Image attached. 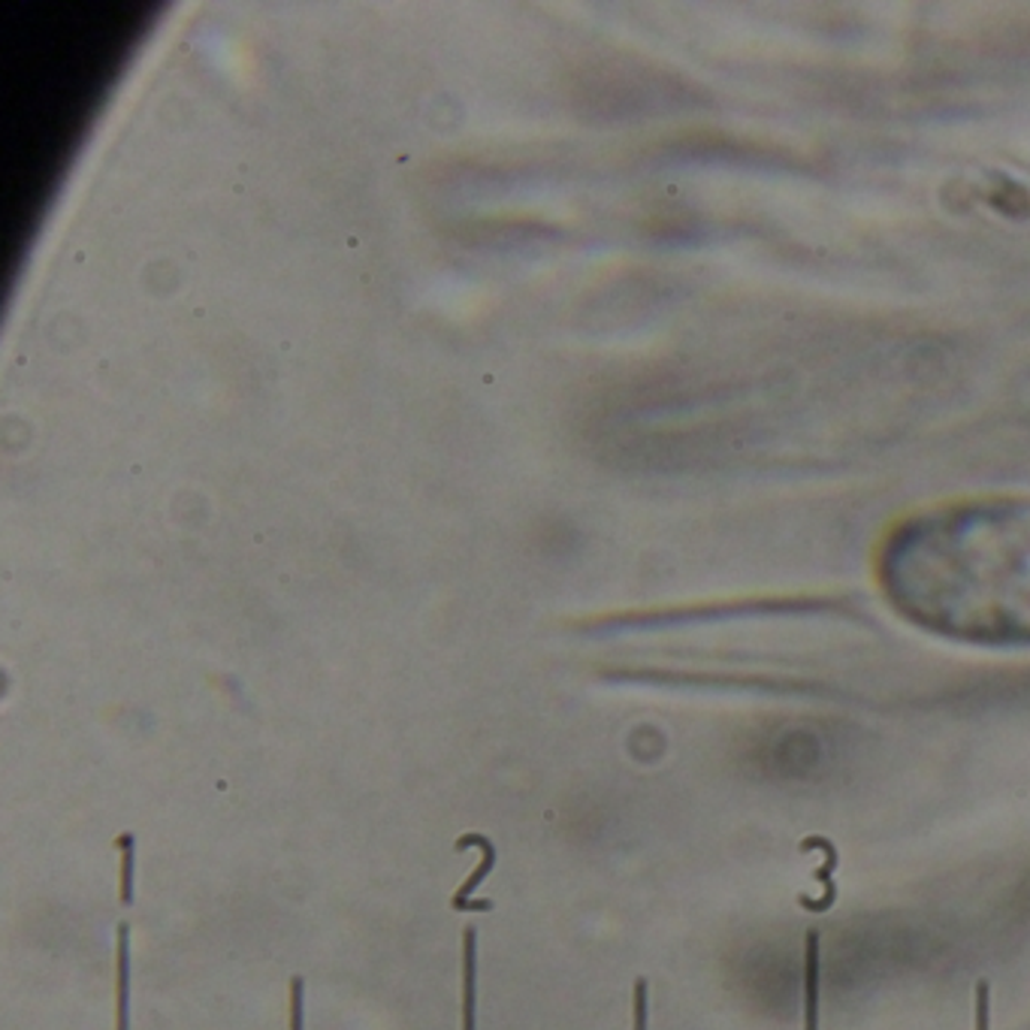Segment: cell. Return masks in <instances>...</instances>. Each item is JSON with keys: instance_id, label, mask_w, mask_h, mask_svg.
Returning a JSON list of instances; mask_svg holds the SVG:
<instances>
[{"instance_id": "obj_8", "label": "cell", "mask_w": 1030, "mask_h": 1030, "mask_svg": "<svg viewBox=\"0 0 1030 1030\" xmlns=\"http://www.w3.org/2000/svg\"><path fill=\"white\" fill-rule=\"evenodd\" d=\"M973 1012H977V1030H991V994H988L986 982H979L977 986Z\"/></svg>"}, {"instance_id": "obj_5", "label": "cell", "mask_w": 1030, "mask_h": 1030, "mask_svg": "<svg viewBox=\"0 0 1030 1030\" xmlns=\"http://www.w3.org/2000/svg\"><path fill=\"white\" fill-rule=\"evenodd\" d=\"M804 1030H819V937H807Z\"/></svg>"}, {"instance_id": "obj_2", "label": "cell", "mask_w": 1030, "mask_h": 1030, "mask_svg": "<svg viewBox=\"0 0 1030 1030\" xmlns=\"http://www.w3.org/2000/svg\"><path fill=\"white\" fill-rule=\"evenodd\" d=\"M453 847L460 849V852H462V849H472V847L481 849L483 859H481V864L474 868L472 877H469V880L462 882L460 889H457V894L451 898V907H453V910H490V907H493L490 901L472 903L469 898H472L474 889H478V886H481V882L487 880V877H490V870L496 868V859H499V852H496L493 840L483 838V834H466V838H457V843H453Z\"/></svg>"}, {"instance_id": "obj_3", "label": "cell", "mask_w": 1030, "mask_h": 1030, "mask_svg": "<svg viewBox=\"0 0 1030 1030\" xmlns=\"http://www.w3.org/2000/svg\"><path fill=\"white\" fill-rule=\"evenodd\" d=\"M462 1030H478V931L462 934Z\"/></svg>"}, {"instance_id": "obj_4", "label": "cell", "mask_w": 1030, "mask_h": 1030, "mask_svg": "<svg viewBox=\"0 0 1030 1030\" xmlns=\"http://www.w3.org/2000/svg\"><path fill=\"white\" fill-rule=\"evenodd\" d=\"M116 1030H130V931L124 922L116 946Z\"/></svg>"}, {"instance_id": "obj_7", "label": "cell", "mask_w": 1030, "mask_h": 1030, "mask_svg": "<svg viewBox=\"0 0 1030 1030\" xmlns=\"http://www.w3.org/2000/svg\"><path fill=\"white\" fill-rule=\"evenodd\" d=\"M288 1030H306V986H302V979H290Z\"/></svg>"}, {"instance_id": "obj_1", "label": "cell", "mask_w": 1030, "mask_h": 1030, "mask_svg": "<svg viewBox=\"0 0 1030 1030\" xmlns=\"http://www.w3.org/2000/svg\"><path fill=\"white\" fill-rule=\"evenodd\" d=\"M880 590L903 620L964 644H1030V496L907 517L882 538Z\"/></svg>"}, {"instance_id": "obj_9", "label": "cell", "mask_w": 1030, "mask_h": 1030, "mask_svg": "<svg viewBox=\"0 0 1030 1030\" xmlns=\"http://www.w3.org/2000/svg\"><path fill=\"white\" fill-rule=\"evenodd\" d=\"M650 1021V998H647V982L641 979L634 986V1030H647Z\"/></svg>"}, {"instance_id": "obj_6", "label": "cell", "mask_w": 1030, "mask_h": 1030, "mask_svg": "<svg viewBox=\"0 0 1030 1030\" xmlns=\"http://www.w3.org/2000/svg\"><path fill=\"white\" fill-rule=\"evenodd\" d=\"M137 840L133 834H121L116 838V849L121 852V868H119V901L124 907L133 903V861H137Z\"/></svg>"}]
</instances>
